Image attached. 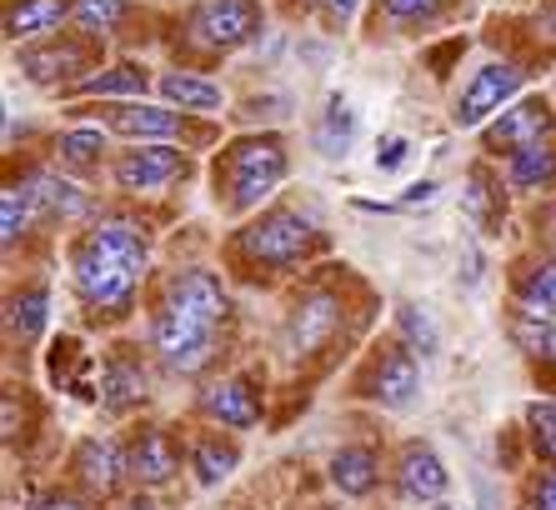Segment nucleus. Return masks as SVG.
I'll return each instance as SVG.
<instances>
[{"label": "nucleus", "mask_w": 556, "mask_h": 510, "mask_svg": "<svg viewBox=\"0 0 556 510\" xmlns=\"http://www.w3.org/2000/svg\"><path fill=\"white\" fill-rule=\"evenodd\" d=\"M146 255H151V241L136 220H105L96 226L86 241L71 255V281H76V295L96 316H126L130 301H136V285H141Z\"/></svg>", "instance_id": "nucleus-1"}, {"label": "nucleus", "mask_w": 556, "mask_h": 510, "mask_svg": "<svg viewBox=\"0 0 556 510\" xmlns=\"http://www.w3.org/2000/svg\"><path fill=\"white\" fill-rule=\"evenodd\" d=\"M281 176H286V145L276 136H247V141L226 145V155L216 161V186L226 191L231 211L261 205Z\"/></svg>", "instance_id": "nucleus-2"}, {"label": "nucleus", "mask_w": 556, "mask_h": 510, "mask_svg": "<svg viewBox=\"0 0 556 510\" xmlns=\"http://www.w3.org/2000/svg\"><path fill=\"white\" fill-rule=\"evenodd\" d=\"M261 26V5L256 0H201L186 21V40L206 55H226L236 46H247Z\"/></svg>", "instance_id": "nucleus-3"}, {"label": "nucleus", "mask_w": 556, "mask_h": 510, "mask_svg": "<svg viewBox=\"0 0 556 510\" xmlns=\"http://www.w3.org/2000/svg\"><path fill=\"white\" fill-rule=\"evenodd\" d=\"M216 331L220 326L191 320V316L166 310V306H155V320H151L155 356H161L166 370H176V375H191V370H201L211 356H216Z\"/></svg>", "instance_id": "nucleus-4"}, {"label": "nucleus", "mask_w": 556, "mask_h": 510, "mask_svg": "<svg viewBox=\"0 0 556 510\" xmlns=\"http://www.w3.org/2000/svg\"><path fill=\"white\" fill-rule=\"evenodd\" d=\"M311 245H316V230L296 211H271V216H261L256 226L241 230V255L261 260V266H296L311 255Z\"/></svg>", "instance_id": "nucleus-5"}, {"label": "nucleus", "mask_w": 556, "mask_h": 510, "mask_svg": "<svg viewBox=\"0 0 556 510\" xmlns=\"http://www.w3.org/2000/svg\"><path fill=\"white\" fill-rule=\"evenodd\" d=\"M356 391H362L366 400H376V406H387V410L412 406V396H416V360H412V350H402V345L376 350V356L366 360Z\"/></svg>", "instance_id": "nucleus-6"}, {"label": "nucleus", "mask_w": 556, "mask_h": 510, "mask_svg": "<svg viewBox=\"0 0 556 510\" xmlns=\"http://www.w3.org/2000/svg\"><path fill=\"white\" fill-rule=\"evenodd\" d=\"M337 331H341V301L331 291H311L286 316V350L291 356H316L321 345H331Z\"/></svg>", "instance_id": "nucleus-7"}, {"label": "nucleus", "mask_w": 556, "mask_h": 510, "mask_svg": "<svg viewBox=\"0 0 556 510\" xmlns=\"http://www.w3.org/2000/svg\"><path fill=\"white\" fill-rule=\"evenodd\" d=\"M517 90H521V71H517V65H502V61L481 65L477 76L462 86V95H456L452 120H456V126H481V120H486L492 111H502Z\"/></svg>", "instance_id": "nucleus-8"}, {"label": "nucleus", "mask_w": 556, "mask_h": 510, "mask_svg": "<svg viewBox=\"0 0 556 510\" xmlns=\"http://www.w3.org/2000/svg\"><path fill=\"white\" fill-rule=\"evenodd\" d=\"M161 306L181 310V316H191V320H206V326H220L226 310H231V301H226L220 276H211V270H181V276H170L166 281Z\"/></svg>", "instance_id": "nucleus-9"}, {"label": "nucleus", "mask_w": 556, "mask_h": 510, "mask_svg": "<svg viewBox=\"0 0 556 510\" xmlns=\"http://www.w3.org/2000/svg\"><path fill=\"white\" fill-rule=\"evenodd\" d=\"M546 130H552V105L546 101H517L511 111H502L496 126H486V151L492 155H521L531 145H546Z\"/></svg>", "instance_id": "nucleus-10"}, {"label": "nucleus", "mask_w": 556, "mask_h": 510, "mask_svg": "<svg viewBox=\"0 0 556 510\" xmlns=\"http://www.w3.org/2000/svg\"><path fill=\"white\" fill-rule=\"evenodd\" d=\"M181 471V446L166 425H146L126 450V475L141 485H166L170 475Z\"/></svg>", "instance_id": "nucleus-11"}, {"label": "nucleus", "mask_w": 556, "mask_h": 510, "mask_svg": "<svg viewBox=\"0 0 556 510\" xmlns=\"http://www.w3.org/2000/svg\"><path fill=\"white\" fill-rule=\"evenodd\" d=\"M176 176H186V155L170 145H146L116 161V180L121 191H166Z\"/></svg>", "instance_id": "nucleus-12"}, {"label": "nucleus", "mask_w": 556, "mask_h": 510, "mask_svg": "<svg viewBox=\"0 0 556 510\" xmlns=\"http://www.w3.org/2000/svg\"><path fill=\"white\" fill-rule=\"evenodd\" d=\"M71 471H76V481L86 485V496H111L121 485V475H126V456H121L116 441H101V435H91V441H80L76 456H71Z\"/></svg>", "instance_id": "nucleus-13"}, {"label": "nucleus", "mask_w": 556, "mask_h": 510, "mask_svg": "<svg viewBox=\"0 0 556 510\" xmlns=\"http://www.w3.org/2000/svg\"><path fill=\"white\" fill-rule=\"evenodd\" d=\"M201 410H206L211 421L231 425V431H251V425L261 421V396L247 375H231V381H216L206 396H201Z\"/></svg>", "instance_id": "nucleus-14"}, {"label": "nucleus", "mask_w": 556, "mask_h": 510, "mask_svg": "<svg viewBox=\"0 0 556 510\" xmlns=\"http://www.w3.org/2000/svg\"><path fill=\"white\" fill-rule=\"evenodd\" d=\"M446 485H452V475H446L441 456L431 446H421V441H412L402 450V460H396V490L406 500H437Z\"/></svg>", "instance_id": "nucleus-15"}, {"label": "nucleus", "mask_w": 556, "mask_h": 510, "mask_svg": "<svg viewBox=\"0 0 556 510\" xmlns=\"http://www.w3.org/2000/svg\"><path fill=\"white\" fill-rule=\"evenodd\" d=\"M21 71H26L36 86H61V80H71L76 71H86V51H80L76 40H61V46H36V51L21 55Z\"/></svg>", "instance_id": "nucleus-16"}, {"label": "nucleus", "mask_w": 556, "mask_h": 510, "mask_svg": "<svg viewBox=\"0 0 556 510\" xmlns=\"http://www.w3.org/2000/svg\"><path fill=\"white\" fill-rule=\"evenodd\" d=\"M146 396V370L136 356H126V345H121L116 356L105 360V375H101V406L105 410H130L136 400Z\"/></svg>", "instance_id": "nucleus-17"}, {"label": "nucleus", "mask_w": 556, "mask_h": 510, "mask_svg": "<svg viewBox=\"0 0 556 510\" xmlns=\"http://www.w3.org/2000/svg\"><path fill=\"white\" fill-rule=\"evenodd\" d=\"M376 481H381V460L371 446H346L331 456V485L341 496H371Z\"/></svg>", "instance_id": "nucleus-18"}, {"label": "nucleus", "mask_w": 556, "mask_h": 510, "mask_svg": "<svg viewBox=\"0 0 556 510\" xmlns=\"http://www.w3.org/2000/svg\"><path fill=\"white\" fill-rule=\"evenodd\" d=\"M111 130L170 141V136H181V111H166V105H116L111 111Z\"/></svg>", "instance_id": "nucleus-19"}, {"label": "nucleus", "mask_w": 556, "mask_h": 510, "mask_svg": "<svg viewBox=\"0 0 556 510\" xmlns=\"http://www.w3.org/2000/svg\"><path fill=\"white\" fill-rule=\"evenodd\" d=\"M71 15V0H15L5 11V36L11 40H36L46 30H55Z\"/></svg>", "instance_id": "nucleus-20"}, {"label": "nucleus", "mask_w": 556, "mask_h": 510, "mask_svg": "<svg viewBox=\"0 0 556 510\" xmlns=\"http://www.w3.org/2000/svg\"><path fill=\"white\" fill-rule=\"evenodd\" d=\"M236 460H241V450H236V441H226L220 431H206V435H195V446H191V471L201 485H220L226 475L236 471Z\"/></svg>", "instance_id": "nucleus-21"}, {"label": "nucleus", "mask_w": 556, "mask_h": 510, "mask_svg": "<svg viewBox=\"0 0 556 510\" xmlns=\"http://www.w3.org/2000/svg\"><path fill=\"white\" fill-rule=\"evenodd\" d=\"M161 95L170 105H181V111H220V86L206 76H191V71H166V76L155 80Z\"/></svg>", "instance_id": "nucleus-22"}, {"label": "nucleus", "mask_w": 556, "mask_h": 510, "mask_svg": "<svg viewBox=\"0 0 556 510\" xmlns=\"http://www.w3.org/2000/svg\"><path fill=\"white\" fill-rule=\"evenodd\" d=\"M517 301L521 310L542 320H556V260H536L517 276Z\"/></svg>", "instance_id": "nucleus-23"}, {"label": "nucleus", "mask_w": 556, "mask_h": 510, "mask_svg": "<svg viewBox=\"0 0 556 510\" xmlns=\"http://www.w3.org/2000/svg\"><path fill=\"white\" fill-rule=\"evenodd\" d=\"M506 176H511L517 191H542V186L556 180V151L552 145H531V151H521V155L506 161Z\"/></svg>", "instance_id": "nucleus-24"}, {"label": "nucleus", "mask_w": 556, "mask_h": 510, "mask_svg": "<svg viewBox=\"0 0 556 510\" xmlns=\"http://www.w3.org/2000/svg\"><path fill=\"white\" fill-rule=\"evenodd\" d=\"M511 341H517L531 360H556V320L517 310V316H511Z\"/></svg>", "instance_id": "nucleus-25"}, {"label": "nucleus", "mask_w": 556, "mask_h": 510, "mask_svg": "<svg viewBox=\"0 0 556 510\" xmlns=\"http://www.w3.org/2000/svg\"><path fill=\"white\" fill-rule=\"evenodd\" d=\"M46 310H51V291H46V285H30V291H21L11 301V335H21V341H36V335L46 331Z\"/></svg>", "instance_id": "nucleus-26"}, {"label": "nucleus", "mask_w": 556, "mask_h": 510, "mask_svg": "<svg viewBox=\"0 0 556 510\" xmlns=\"http://www.w3.org/2000/svg\"><path fill=\"white\" fill-rule=\"evenodd\" d=\"M351 130H356V115H351V105L346 101H331L321 111V120H316V145H321V155H346V145H351Z\"/></svg>", "instance_id": "nucleus-27"}, {"label": "nucleus", "mask_w": 556, "mask_h": 510, "mask_svg": "<svg viewBox=\"0 0 556 510\" xmlns=\"http://www.w3.org/2000/svg\"><path fill=\"white\" fill-rule=\"evenodd\" d=\"M71 21L86 36H111L126 21V0H71Z\"/></svg>", "instance_id": "nucleus-28"}, {"label": "nucleus", "mask_w": 556, "mask_h": 510, "mask_svg": "<svg viewBox=\"0 0 556 510\" xmlns=\"http://www.w3.org/2000/svg\"><path fill=\"white\" fill-rule=\"evenodd\" d=\"M527 431H531L536 456L556 471V400H531L527 406Z\"/></svg>", "instance_id": "nucleus-29"}, {"label": "nucleus", "mask_w": 556, "mask_h": 510, "mask_svg": "<svg viewBox=\"0 0 556 510\" xmlns=\"http://www.w3.org/2000/svg\"><path fill=\"white\" fill-rule=\"evenodd\" d=\"M396 326H402V335L412 341V356H437L441 350V335H437V326H431L427 310L402 306L396 310Z\"/></svg>", "instance_id": "nucleus-30"}, {"label": "nucleus", "mask_w": 556, "mask_h": 510, "mask_svg": "<svg viewBox=\"0 0 556 510\" xmlns=\"http://www.w3.org/2000/svg\"><path fill=\"white\" fill-rule=\"evenodd\" d=\"M55 151H61L65 166H96V161H101V151H105V136H101V130H65Z\"/></svg>", "instance_id": "nucleus-31"}, {"label": "nucleus", "mask_w": 556, "mask_h": 510, "mask_svg": "<svg viewBox=\"0 0 556 510\" xmlns=\"http://www.w3.org/2000/svg\"><path fill=\"white\" fill-rule=\"evenodd\" d=\"M441 5L446 0H381V15H387V26H427L441 15Z\"/></svg>", "instance_id": "nucleus-32"}, {"label": "nucleus", "mask_w": 556, "mask_h": 510, "mask_svg": "<svg viewBox=\"0 0 556 510\" xmlns=\"http://www.w3.org/2000/svg\"><path fill=\"white\" fill-rule=\"evenodd\" d=\"M80 90H86V95H121V90H146V76L136 65H116V71H105V76H86Z\"/></svg>", "instance_id": "nucleus-33"}, {"label": "nucleus", "mask_w": 556, "mask_h": 510, "mask_svg": "<svg viewBox=\"0 0 556 510\" xmlns=\"http://www.w3.org/2000/svg\"><path fill=\"white\" fill-rule=\"evenodd\" d=\"M30 186H5V205H0V241L15 245V235H21V226H26V211H30Z\"/></svg>", "instance_id": "nucleus-34"}, {"label": "nucleus", "mask_w": 556, "mask_h": 510, "mask_svg": "<svg viewBox=\"0 0 556 510\" xmlns=\"http://www.w3.org/2000/svg\"><path fill=\"white\" fill-rule=\"evenodd\" d=\"M30 201L46 205V211H65V216H71V211H80V195L71 191L65 180H55V176H36V180H30Z\"/></svg>", "instance_id": "nucleus-35"}, {"label": "nucleus", "mask_w": 556, "mask_h": 510, "mask_svg": "<svg viewBox=\"0 0 556 510\" xmlns=\"http://www.w3.org/2000/svg\"><path fill=\"white\" fill-rule=\"evenodd\" d=\"M466 186H471V191H466V205H471V216L492 226V211H486V205H492V176H486V170H471V180H466Z\"/></svg>", "instance_id": "nucleus-36"}, {"label": "nucleus", "mask_w": 556, "mask_h": 510, "mask_svg": "<svg viewBox=\"0 0 556 510\" xmlns=\"http://www.w3.org/2000/svg\"><path fill=\"white\" fill-rule=\"evenodd\" d=\"M527 510H556V471L536 475L527 485Z\"/></svg>", "instance_id": "nucleus-37"}, {"label": "nucleus", "mask_w": 556, "mask_h": 510, "mask_svg": "<svg viewBox=\"0 0 556 510\" xmlns=\"http://www.w3.org/2000/svg\"><path fill=\"white\" fill-rule=\"evenodd\" d=\"M402 161H406V141H402V136H387V141H381V151H376V166L396 170Z\"/></svg>", "instance_id": "nucleus-38"}, {"label": "nucleus", "mask_w": 556, "mask_h": 510, "mask_svg": "<svg viewBox=\"0 0 556 510\" xmlns=\"http://www.w3.org/2000/svg\"><path fill=\"white\" fill-rule=\"evenodd\" d=\"M36 510H86V506H80V500H76V496H65V490H51V496L40 500V506H36Z\"/></svg>", "instance_id": "nucleus-39"}, {"label": "nucleus", "mask_w": 556, "mask_h": 510, "mask_svg": "<svg viewBox=\"0 0 556 510\" xmlns=\"http://www.w3.org/2000/svg\"><path fill=\"white\" fill-rule=\"evenodd\" d=\"M326 11L337 15V21H346V15L356 11V0H326Z\"/></svg>", "instance_id": "nucleus-40"}, {"label": "nucleus", "mask_w": 556, "mask_h": 510, "mask_svg": "<svg viewBox=\"0 0 556 510\" xmlns=\"http://www.w3.org/2000/svg\"><path fill=\"white\" fill-rule=\"evenodd\" d=\"M121 510H155L151 500H130V506H121Z\"/></svg>", "instance_id": "nucleus-41"}, {"label": "nucleus", "mask_w": 556, "mask_h": 510, "mask_svg": "<svg viewBox=\"0 0 556 510\" xmlns=\"http://www.w3.org/2000/svg\"><path fill=\"white\" fill-rule=\"evenodd\" d=\"M437 510H452V506H437Z\"/></svg>", "instance_id": "nucleus-42"}]
</instances>
